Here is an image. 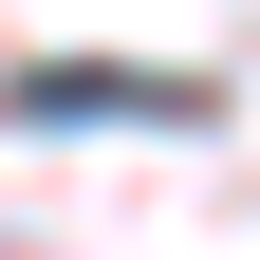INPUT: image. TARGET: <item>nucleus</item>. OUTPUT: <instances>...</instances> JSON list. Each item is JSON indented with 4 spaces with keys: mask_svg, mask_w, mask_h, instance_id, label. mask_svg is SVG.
I'll return each instance as SVG.
<instances>
[{
    "mask_svg": "<svg viewBox=\"0 0 260 260\" xmlns=\"http://www.w3.org/2000/svg\"><path fill=\"white\" fill-rule=\"evenodd\" d=\"M19 112H56V130H205L223 93H205V75H75V56H38Z\"/></svg>",
    "mask_w": 260,
    "mask_h": 260,
    "instance_id": "f257e3e1",
    "label": "nucleus"
}]
</instances>
